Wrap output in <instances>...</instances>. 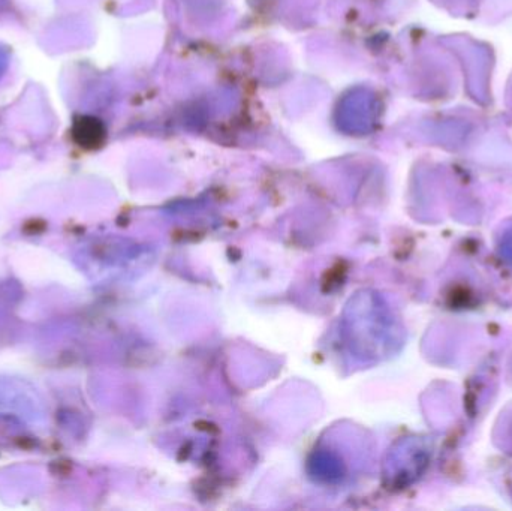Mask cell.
I'll list each match as a JSON object with an SVG mask.
<instances>
[{
    "mask_svg": "<svg viewBox=\"0 0 512 511\" xmlns=\"http://www.w3.org/2000/svg\"><path fill=\"white\" fill-rule=\"evenodd\" d=\"M501 255L512 264V228L504 234L501 240Z\"/></svg>",
    "mask_w": 512,
    "mask_h": 511,
    "instance_id": "cell-1",
    "label": "cell"
}]
</instances>
